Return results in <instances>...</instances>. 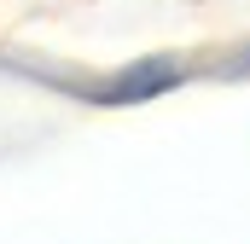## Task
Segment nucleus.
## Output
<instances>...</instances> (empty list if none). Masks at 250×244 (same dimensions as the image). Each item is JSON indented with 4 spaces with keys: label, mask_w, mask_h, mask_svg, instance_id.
<instances>
[{
    "label": "nucleus",
    "mask_w": 250,
    "mask_h": 244,
    "mask_svg": "<svg viewBox=\"0 0 250 244\" xmlns=\"http://www.w3.org/2000/svg\"><path fill=\"white\" fill-rule=\"evenodd\" d=\"M175 81H181V64L175 59H140V64H128L123 76H111V81H93L87 99H99V105H134V99H157Z\"/></svg>",
    "instance_id": "obj_1"
}]
</instances>
